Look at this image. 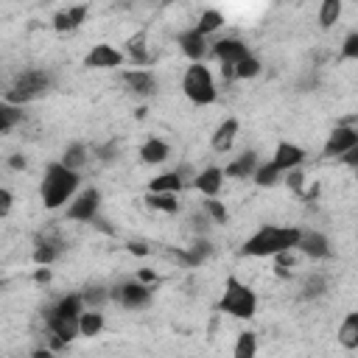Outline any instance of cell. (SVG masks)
I'll return each instance as SVG.
<instances>
[{
	"label": "cell",
	"instance_id": "13",
	"mask_svg": "<svg viewBox=\"0 0 358 358\" xmlns=\"http://www.w3.org/2000/svg\"><path fill=\"white\" fill-rule=\"evenodd\" d=\"M179 48H182V53H185L193 64H199V62L204 59V53H207V36H204L199 28H190V31H185V34L179 36Z\"/></svg>",
	"mask_w": 358,
	"mask_h": 358
},
{
	"label": "cell",
	"instance_id": "42",
	"mask_svg": "<svg viewBox=\"0 0 358 358\" xmlns=\"http://www.w3.org/2000/svg\"><path fill=\"white\" fill-rule=\"evenodd\" d=\"M8 168H14V171H22V168H25V157H22V154H14V157L8 159Z\"/></svg>",
	"mask_w": 358,
	"mask_h": 358
},
{
	"label": "cell",
	"instance_id": "33",
	"mask_svg": "<svg viewBox=\"0 0 358 358\" xmlns=\"http://www.w3.org/2000/svg\"><path fill=\"white\" fill-rule=\"evenodd\" d=\"M257 73H260V62H257L252 53H249V56L235 67V78H255Z\"/></svg>",
	"mask_w": 358,
	"mask_h": 358
},
{
	"label": "cell",
	"instance_id": "9",
	"mask_svg": "<svg viewBox=\"0 0 358 358\" xmlns=\"http://www.w3.org/2000/svg\"><path fill=\"white\" fill-rule=\"evenodd\" d=\"M78 319H81V316H62V313H56L53 308L48 310V330H50L56 347H62V344L73 341L76 336H81V333H78Z\"/></svg>",
	"mask_w": 358,
	"mask_h": 358
},
{
	"label": "cell",
	"instance_id": "7",
	"mask_svg": "<svg viewBox=\"0 0 358 358\" xmlns=\"http://www.w3.org/2000/svg\"><path fill=\"white\" fill-rule=\"evenodd\" d=\"M358 143V126H352V123H341V126H336L330 134H327V143H324V148H322V154L324 157H344L352 145Z\"/></svg>",
	"mask_w": 358,
	"mask_h": 358
},
{
	"label": "cell",
	"instance_id": "38",
	"mask_svg": "<svg viewBox=\"0 0 358 358\" xmlns=\"http://www.w3.org/2000/svg\"><path fill=\"white\" fill-rule=\"evenodd\" d=\"M285 182H288V187H294V190L299 193V190H302V182H305V176H302V171L296 168V171H288Z\"/></svg>",
	"mask_w": 358,
	"mask_h": 358
},
{
	"label": "cell",
	"instance_id": "44",
	"mask_svg": "<svg viewBox=\"0 0 358 358\" xmlns=\"http://www.w3.org/2000/svg\"><path fill=\"white\" fill-rule=\"evenodd\" d=\"M129 252H134V255H148V249H145V243H129Z\"/></svg>",
	"mask_w": 358,
	"mask_h": 358
},
{
	"label": "cell",
	"instance_id": "25",
	"mask_svg": "<svg viewBox=\"0 0 358 358\" xmlns=\"http://www.w3.org/2000/svg\"><path fill=\"white\" fill-rule=\"evenodd\" d=\"M103 330V313L101 310H84L81 319H78V333L81 336H98Z\"/></svg>",
	"mask_w": 358,
	"mask_h": 358
},
{
	"label": "cell",
	"instance_id": "20",
	"mask_svg": "<svg viewBox=\"0 0 358 358\" xmlns=\"http://www.w3.org/2000/svg\"><path fill=\"white\" fill-rule=\"evenodd\" d=\"M62 252V241L59 238H39L36 249H34V263L36 266H50Z\"/></svg>",
	"mask_w": 358,
	"mask_h": 358
},
{
	"label": "cell",
	"instance_id": "27",
	"mask_svg": "<svg viewBox=\"0 0 358 358\" xmlns=\"http://www.w3.org/2000/svg\"><path fill=\"white\" fill-rule=\"evenodd\" d=\"M20 120H22V109H20L17 103L3 101V103H0V131L8 134V131L14 129V123H20Z\"/></svg>",
	"mask_w": 358,
	"mask_h": 358
},
{
	"label": "cell",
	"instance_id": "22",
	"mask_svg": "<svg viewBox=\"0 0 358 358\" xmlns=\"http://www.w3.org/2000/svg\"><path fill=\"white\" fill-rule=\"evenodd\" d=\"M235 134H238V120L235 117H227L215 129V134H213V148L215 151H229V145L235 143Z\"/></svg>",
	"mask_w": 358,
	"mask_h": 358
},
{
	"label": "cell",
	"instance_id": "3",
	"mask_svg": "<svg viewBox=\"0 0 358 358\" xmlns=\"http://www.w3.org/2000/svg\"><path fill=\"white\" fill-rule=\"evenodd\" d=\"M218 310H224L235 319H252L255 310H257V296L238 277H227L224 280V294L218 299Z\"/></svg>",
	"mask_w": 358,
	"mask_h": 358
},
{
	"label": "cell",
	"instance_id": "10",
	"mask_svg": "<svg viewBox=\"0 0 358 358\" xmlns=\"http://www.w3.org/2000/svg\"><path fill=\"white\" fill-rule=\"evenodd\" d=\"M98 207H101V193L98 190H84L76 201H70L67 218L70 221H87V224H92L98 218Z\"/></svg>",
	"mask_w": 358,
	"mask_h": 358
},
{
	"label": "cell",
	"instance_id": "36",
	"mask_svg": "<svg viewBox=\"0 0 358 358\" xmlns=\"http://www.w3.org/2000/svg\"><path fill=\"white\" fill-rule=\"evenodd\" d=\"M322 291H324V277H319V274L316 277H308L305 285H302V296H308V299L310 296H319Z\"/></svg>",
	"mask_w": 358,
	"mask_h": 358
},
{
	"label": "cell",
	"instance_id": "4",
	"mask_svg": "<svg viewBox=\"0 0 358 358\" xmlns=\"http://www.w3.org/2000/svg\"><path fill=\"white\" fill-rule=\"evenodd\" d=\"M182 90L185 95L199 103V106H207L218 98V90H215V81H213V73L199 62V64H190L185 70V78H182Z\"/></svg>",
	"mask_w": 358,
	"mask_h": 358
},
{
	"label": "cell",
	"instance_id": "17",
	"mask_svg": "<svg viewBox=\"0 0 358 358\" xmlns=\"http://www.w3.org/2000/svg\"><path fill=\"white\" fill-rule=\"evenodd\" d=\"M296 249H299L302 255H308V257H316V260L330 255V243H327V238H324L322 232H302Z\"/></svg>",
	"mask_w": 358,
	"mask_h": 358
},
{
	"label": "cell",
	"instance_id": "29",
	"mask_svg": "<svg viewBox=\"0 0 358 358\" xmlns=\"http://www.w3.org/2000/svg\"><path fill=\"white\" fill-rule=\"evenodd\" d=\"M338 17H341V0H324V3L319 6V25H322V28L336 25Z\"/></svg>",
	"mask_w": 358,
	"mask_h": 358
},
{
	"label": "cell",
	"instance_id": "11",
	"mask_svg": "<svg viewBox=\"0 0 358 358\" xmlns=\"http://www.w3.org/2000/svg\"><path fill=\"white\" fill-rule=\"evenodd\" d=\"M302 159H305V151H302L299 145H294V143H280V145L274 148V157H271V162H274V168H277L280 173L296 171V168L302 165Z\"/></svg>",
	"mask_w": 358,
	"mask_h": 358
},
{
	"label": "cell",
	"instance_id": "6",
	"mask_svg": "<svg viewBox=\"0 0 358 358\" xmlns=\"http://www.w3.org/2000/svg\"><path fill=\"white\" fill-rule=\"evenodd\" d=\"M213 56L224 64L227 76L235 78V67L249 56V48H246V42H241V39H218V42L213 45Z\"/></svg>",
	"mask_w": 358,
	"mask_h": 358
},
{
	"label": "cell",
	"instance_id": "2",
	"mask_svg": "<svg viewBox=\"0 0 358 358\" xmlns=\"http://www.w3.org/2000/svg\"><path fill=\"white\" fill-rule=\"evenodd\" d=\"M78 187V173L70 171L67 165L62 162H50L45 176H42V187H39V196H42V204L48 210H59L70 201V196L76 193Z\"/></svg>",
	"mask_w": 358,
	"mask_h": 358
},
{
	"label": "cell",
	"instance_id": "23",
	"mask_svg": "<svg viewBox=\"0 0 358 358\" xmlns=\"http://www.w3.org/2000/svg\"><path fill=\"white\" fill-rule=\"evenodd\" d=\"M338 344L347 350H358V310L347 313V319L338 327Z\"/></svg>",
	"mask_w": 358,
	"mask_h": 358
},
{
	"label": "cell",
	"instance_id": "43",
	"mask_svg": "<svg viewBox=\"0 0 358 358\" xmlns=\"http://www.w3.org/2000/svg\"><path fill=\"white\" fill-rule=\"evenodd\" d=\"M137 280H140V282H157V274L148 271V268H140V271H137Z\"/></svg>",
	"mask_w": 358,
	"mask_h": 358
},
{
	"label": "cell",
	"instance_id": "26",
	"mask_svg": "<svg viewBox=\"0 0 358 358\" xmlns=\"http://www.w3.org/2000/svg\"><path fill=\"white\" fill-rule=\"evenodd\" d=\"M257 355V336L252 330H243L235 341V350H232V358H255Z\"/></svg>",
	"mask_w": 358,
	"mask_h": 358
},
{
	"label": "cell",
	"instance_id": "39",
	"mask_svg": "<svg viewBox=\"0 0 358 358\" xmlns=\"http://www.w3.org/2000/svg\"><path fill=\"white\" fill-rule=\"evenodd\" d=\"M11 201H14L11 190H8V187H3V190H0V215H3V218H6V215H8V210H11Z\"/></svg>",
	"mask_w": 358,
	"mask_h": 358
},
{
	"label": "cell",
	"instance_id": "24",
	"mask_svg": "<svg viewBox=\"0 0 358 358\" xmlns=\"http://www.w3.org/2000/svg\"><path fill=\"white\" fill-rule=\"evenodd\" d=\"M126 50H129V56H131V62H134L137 67H143V64L151 62V56H148V50H145V34H143V31L134 34V36H129Z\"/></svg>",
	"mask_w": 358,
	"mask_h": 358
},
{
	"label": "cell",
	"instance_id": "5",
	"mask_svg": "<svg viewBox=\"0 0 358 358\" xmlns=\"http://www.w3.org/2000/svg\"><path fill=\"white\" fill-rule=\"evenodd\" d=\"M50 87V78L42 73V70H25L14 78L11 90L6 92V101L8 103H28V101H36L48 92Z\"/></svg>",
	"mask_w": 358,
	"mask_h": 358
},
{
	"label": "cell",
	"instance_id": "41",
	"mask_svg": "<svg viewBox=\"0 0 358 358\" xmlns=\"http://www.w3.org/2000/svg\"><path fill=\"white\" fill-rule=\"evenodd\" d=\"M34 280L42 285V282H50V268L48 266H39L36 271H34Z\"/></svg>",
	"mask_w": 358,
	"mask_h": 358
},
{
	"label": "cell",
	"instance_id": "8",
	"mask_svg": "<svg viewBox=\"0 0 358 358\" xmlns=\"http://www.w3.org/2000/svg\"><path fill=\"white\" fill-rule=\"evenodd\" d=\"M112 296H115L123 308L137 310V308H145V305L151 302V285H145V282H140V280H129V282L117 285V288L112 291Z\"/></svg>",
	"mask_w": 358,
	"mask_h": 358
},
{
	"label": "cell",
	"instance_id": "46",
	"mask_svg": "<svg viewBox=\"0 0 358 358\" xmlns=\"http://www.w3.org/2000/svg\"><path fill=\"white\" fill-rule=\"evenodd\" d=\"M355 123H358V117H355Z\"/></svg>",
	"mask_w": 358,
	"mask_h": 358
},
{
	"label": "cell",
	"instance_id": "14",
	"mask_svg": "<svg viewBox=\"0 0 358 358\" xmlns=\"http://www.w3.org/2000/svg\"><path fill=\"white\" fill-rule=\"evenodd\" d=\"M84 64H87V67H98V70H103V67H120V64H123V53L115 50L112 45H95V48L87 53Z\"/></svg>",
	"mask_w": 358,
	"mask_h": 358
},
{
	"label": "cell",
	"instance_id": "19",
	"mask_svg": "<svg viewBox=\"0 0 358 358\" xmlns=\"http://www.w3.org/2000/svg\"><path fill=\"white\" fill-rule=\"evenodd\" d=\"M168 154H171L168 143H162V140H157V137H151V140H145V143L140 145V159H143L145 165H159V162L168 159Z\"/></svg>",
	"mask_w": 358,
	"mask_h": 358
},
{
	"label": "cell",
	"instance_id": "18",
	"mask_svg": "<svg viewBox=\"0 0 358 358\" xmlns=\"http://www.w3.org/2000/svg\"><path fill=\"white\" fill-rule=\"evenodd\" d=\"M257 168H260V165H257V154H255V151H246V154H241L238 159H232V162L224 168V176L246 179V176H255Z\"/></svg>",
	"mask_w": 358,
	"mask_h": 358
},
{
	"label": "cell",
	"instance_id": "35",
	"mask_svg": "<svg viewBox=\"0 0 358 358\" xmlns=\"http://www.w3.org/2000/svg\"><path fill=\"white\" fill-rule=\"evenodd\" d=\"M341 59H358V31L347 34L341 42Z\"/></svg>",
	"mask_w": 358,
	"mask_h": 358
},
{
	"label": "cell",
	"instance_id": "34",
	"mask_svg": "<svg viewBox=\"0 0 358 358\" xmlns=\"http://www.w3.org/2000/svg\"><path fill=\"white\" fill-rule=\"evenodd\" d=\"M204 213H207V215H210V218H213L215 224H224V221L229 218L227 207H224V204H221L218 199H207V201H204Z\"/></svg>",
	"mask_w": 358,
	"mask_h": 358
},
{
	"label": "cell",
	"instance_id": "1",
	"mask_svg": "<svg viewBox=\"0 0 358 358\" xmlns=\"http://www.w3.org/2000/svg\"><path fill=\"white\" fill-rule=\"evenodd\" d=\"M302 238V229L296 227H260L241 249L246 257H277L282 252H294Z\"/></svg>",
	"mask_w": 358,
	"mask_h": 358
},
{
	"label": "cell",
	"instance_id": "31",
	"mask_svg": "<svg viewBox=\"0 0 358 358\" xmlns=\"http://www.w3.org/2000/svg\"><path fill=\"white\" fill-rule=\"evenodd\" d=\"M221 22H224V17H221V11H215V8H207V11H201V17H199V22H196V28L207 36V34H213V31H218L221 28Z\"/></svg>",
	"mask_w": 358,
	"mask_h": 358
},
{
	"label": "cell",
	"instance_id": "12",
	"mask_svg": "<svg viewBox=\"0 0 358 358\" xmlns=\"http://www.w3.org/2000/svg\"><path fill=\"white\" fill-rule=\"evenodd\" d=\"M123 81L134 95H154L157 92V78L151 70H143V67L123 70Z\"/></svg>",
	"mask_w": 358,
	"mask_h": 358
},
{
	"label": "cell",
	"instance_id": "37",
	"mask_svg": "<svg viewBox=\"0 0 358 358\" xmlns=\"http://www.w3.org/2000/svg\"><path fill=\"white\" fill-rule=\"evenodd\" d=\"M81 296H84V305H90V310H98V305H101L109 294H106L103 288H87Z\"/></svg>",
	"mask_w": 358,
	"mask_h": 358
},
{
	"label": "cell",
	"instance_id": "40",
	"mask_svg": "<svg viewBox=\"0 0 358 358\" xmlns=\"http://www.w3.org/2000/svg\"><path fill=\"white\" fill-rule=\"evenodd\" d=\"M341 162H344V165H350V168H358V143H355V145L341 157Z\"/></svg>",
	"mask_w": 358,
	"mask_h": 358
},
{
	"label": "cell",
	"instance_id": "21",
	"mask_svg": "<svg viewBox=\"0 0 358 358\" xmlns=\"http://www.w3.org/2000/svg\"><path fill=\"white\" fill-rule=\"evenodd\" d=\"M179 190H182L179 171H165L148 182V193H179Z\"/></svg>",
	"mask_w": 358,
	"mask_h": 358
},
{
	"label": "cell",
	"instance_id": "15",
	"mask_svg": "<svg viewBox=\"0 0 358 358\" xmlns=\"http://www.w3.org/2000/svg\"><path fill=\"white\" fill-rule=\"evenodd\" d=\"M221 185H224V171H221V168H204V171L193 179V187H196L201 196H207V199H215L218 190H221Z\"/></svg>",
	"mask_w": 358,
	"mask_h": 358
},
{
	"label": "cell",
	"instance_id": "32",
	"mask_svg": "<svg viewBox=\"0 0 358 358\" xmlns=\"http://www.w3.org/2000/svg\"><path fill=\"white\" fill-rule=\"evenodd\" d=\"M260 187H271V185H277L280 182V171L274 168V162H266V165H260L257 171H255V176H252Z\"/></svg>",
	"mask_w": 358,
	"mask_h": 358
},
{
	"label": "cell",
	"instance_id": "16",
	"mask_svg": "<svg viewBox=\"0 0 358 358\" xmlns=\"http://www.w3.org/2000/svg\"><path fill=\"white\" fill-rule=\"evenodd\" d=\"M87 17V6H70V8H62L53 14V28L59 34H67V31H76Z\"/></svg>",
	"mask_w": 358,
	"mask_h": 358
},
{
	"label": "cell",
	"instance_id": "30",
	"mask_svg": "<svg viewBox=\"0 0 358 358\" xmlns=\"http://www.w3.org/2000/svg\"><path fill=\"white\" fill-rule=\"evenodd\" d=\"M87 162V148L81 145V143H73V145H67L64 148V157H62V165H67L70 171H76L78 173V168Z\"/></svg>",
	"mask_w": 358,
	"mask_h": 358
},
{
	"label": "cell",
	"instance_id": "28",
	"mask_svg": "<svg viewBox=\"0 0 358 358\" xmlns=\"http://www.w3.org/2000/svg\"><path fill=\"white\" fill-rule=\"evenodd\" d=\"M145 201H148V207H154V210H159V213H176V210H179L176 193H148Z\"/></svg>",
	"mask_w": 358,
	"mask_h": 358
},
{
	"label": "cell",
	"instance_id": "45",
	"mask_svg": "<svg viewBox=\"0 0 358 358\" xmlns=\"http://www.w3.org/2000/svg\"><path fill=\"white\" fill-rule=\"evenodd\" d=\"M31 358H53V355H50V350H34Z\"/></svg>",
	"mask_w": 358,
	"mask_h": 358
}]
</instances>
